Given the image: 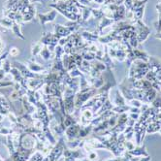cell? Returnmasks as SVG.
Returning a JSON list of instances; mask_svg holds the SVG:
<instances>
[{
    "mask_svg": "<svg viewBox=\"0 0 161 161\" xmlns=\"http://www.w3.org/2000/svg\"><path fill=\"white\" fill-rule=\"evenodd\" d=\"M64 149H65L64 141H63V139H60L59 142L57 143V145L52 149L51 153L48 154V156L45 158V161H56L61 156V154L64 153Z\"/></svg>",
    "mask_w": 161,
    "mask_h": 161,
    "instance_id": "1",
    "label": "cell"
},
{
    "mask_svg": "<svg viewBox=\"0 0 161 161\" xmlns=\"http://www.w3.org/2000/svg\"><path fill=\"white\" fill-rule=\"evenodd\" d=\"M135 29H137V38H138V42L139 43H142L144 42L149 35V33H151V29L148 27H147L145 25V24L141 20H136V26H135Z\"/></svg>",
    "mask_w": 161,
    "mask_h": 161,
    "instance_id": "2",
    "label": "cell"
},
{
    "mask_svg": "<svg viewBox=\"0 0 161 161\" xmlns=\"http://www.w3.org/2000/svg\"><path fill=\"white\" fill-rule=\"evenodd\" d=\"M56 17V11L55 10H53L49 13H46V14H39L38 15V18H39V20L41 22L42 25H45V24H47L49 21H53Z\"/></svg>",
    "mask_w": 161,
    "mask_h": 161,
    "instance_id": "3",
    "label": "cell"
},
{
    "mask_svg": "<svg viewBox=\"0 0 161 161\" xmlns=\"http://www.w3.org/2000/svg\"><path fill=\"white\" fill-rule=\"evenodd\" d=\"M128 154H130L131 156H134V157H139V156H148V153L146 152L145 149V146L141 147H136L132 151H128L127 152Z\"/></svg>",
    "mask_w": 161,
    "mask_h": 161,
    "instance_id": "4",
    "label": "cell"
},
{
    "mask_svg": "<svg viewBox=\"0 0 161 161\" xmlns=\"http://www.w3.org/2000/svg\"><path fill=\"white\" fill-rule=\"evenodd\" d=\"M12 30H13V32L16 34L17 36H19L21 39H25V36L22 35L21 32H20V25H19V24H18V22L14 21L13 26H12Z\"/></svg>",
    "mask_w": 161,
    "mask_h": 161,
    "instance_id": "5",
    "label": "cell"
},
{
    "mask_svg": "<svg viewBox=\"0 0 161 161\" xmlns=\"http://www.w3.org/2000/svg\"><path fill=\"white\" fill-rule=\"evenodd\" d=\"M13 24H14V20H12L9 18H3V19H0V25L5 26V27H8V28H12L13 26Z\"/></svg>",
    "mask_w": 161,
    "mask_h": 161,
    "instance_id": "6",
    "label": "cell"
},
{
    "mask_svg": "<svg viewBox=\"0 0 161 161\" xmlns=\"http://www.w3.org/2000/svg\"><path fill=\"white\" fill-rule=\"evenodd\" d=\"M42 45L43 44L41 42H38L35 45H33V47H32V54L33 55H37L39 53H41V51H42Z\"/></svg>",
    "mask_w": 161,
    "mask_h": 161,
    "instance_id": "7",
    "label": "cell"
},
{
    "mask_svg": "<svg viewBox=\"0 0 161 161\" xmlns=\"http://www.w3.org/2000/svg\"><path fill=\"white\" fill-rule=\"evenodd\" d=\"M41 55L43 56V58H45V59H49V58H51V53H50V50L47 48V46H45L44 47V49H42V51H41Z\"/></svg>",
    "mask_w": 161,
    "mask_h": 161,
    "instance_id": "8",
    "label": "cell"
},
{
    "mask_svg": "<svg viewBox=\"0 0 161 161\" xmlns=\"http://www.w3.org/2000/svg\"><path fill=\"white\" fill-rule=\"evenodd\" d=\"M15 131L12 130V129H9L7 127H3V126H0V134L1 135H11V134H13Z\"/></svg>",
    "mask_w": 161,
    "mask_h": 161,
    "instance_id": "9",
    "label": "cell"
},
{
    "mask_svg": "<svg viewBox=\"0 0 161 161\" xmlns=\"http://www.w3.org/2000/svg\"><path fill=\"white\" fill-rule=\"evenodd\" d=\"M29 68L35 72H39V71L43 70V67H41L40 65H38L36 63H33V62H29Z\"/></svg>",
    "mask_w": 161,
    "mask_h": 161,
    "instance_id": "10",
    "label": "cell"
},
{
    "mask_svg": "<svg viewBox=\"0 0 161 161\" xmlns=\"http://www.w3.org/2000/svg\"><path fill=\"white\" fill-rule=\"evenodd\" d=\"M9 53L12 55V56H17L19 53V49L18 48H12V49H10V51H9Z\"/></svg>",
    "mask_w": 161,
    "mask_h": 161,
    "instance_id": "11",
    "label": "cell"
},
{
    "mask_svg": "<svg viewBox=\"0 0 161 161\" xmlns=\"http://www.w3.org/2000/svg\"><path fill=\"white\" fill-rule=\"evenodd\" d=\"M139 161H151V156H146L145 158H142L141 160H139Z\"/></svg>",
    "mask_w": 161,
    "mask_h": 161,
    "instance_id": "12",
    "label": "cell"
},
{
    "mask_svg": "<svg viewBox=\"0 0 161 161\" xmlns=\"http://www.w3.org/2000/svg\"><path fill=\"white\" fill-rule=\"evenodd\" d=\"M97 157V154L96 153H90V155H89V158L90 159H95Z\"/></svg>",
    "mask_w": 161,
    "mask_h": 161,
    "instance_id": "13",
    "label": "cell"
},
{
    "mask_svg": "<svg viewBox=\"0 0 161 161\" xmlns=\"http://www.w3.org/2000/svg\"><path fill=\"white\" fill-rule=\"evenodd\" d=\"M120 157H117V158H113V159H109V160H106V161H120Z\"/></svg>",
    "mask_w": 161,
    "mask_h": 161,
    "instance_id": "14",
    "label": "cell"
},
{
    "mask_svg": "<svg viewBox=\"0 0 161 161\" xmlns=\"http://www.w3.org/2000/svg\"><path fill=\"white\" fill-rule=\"evenodd\" d=\"M156 38H159V39H161V32L160 33H157V35L155 36Z\"/></svg>",
    "mask_w": 161,
    "mask_h": 161,
    "instance_id": "15",
    "label": "cell"
},
{
    "mask_svg": "<svg viewBox=\"0 0 161 161\" xmlns=\"http://www.w3.org/2000/svg\"><path fill=\"white\" fill-rule=\"evenodd\" d=\"M82 161H89L88 159H84V160H82Z\"/></svg>",
    "mask_w": 161,
    "mask_h": 161,
    "instance_id": "16",
    "label": "cell"
},
{
    "mask_svg": "<svg viewBox=\"0 0 161 161\" xmlns=\"http://www.w3.org/2000/svg\"><path fill=\"white\" fill-rule=\"evenodd\" d=\"M90 1H94V0H88V2H90Z\"/></svg>",
    "mask_w": 161,
    "mask_h": 161,
    "instance_id": "17",
    "label": "cell"
},
{
    "mask_svg": "<svg viewBox=\"0 0 161 161\" xmlns=\"http://www.w3.org/2000/svg\"><path fill=\"white\" fill-rule=\"evenodd\" d=\"M0 161H3V159H2L1 157H0Z\"/></svg>",
    "mask_w": 161,
    "mask_h": 161,
    "instance_id": "18",
    "label": "cell"
},
{
    "mask_svg": "<svg viewBox=\"0 0 161 161\" xmlns=\"http://www.w3.org/2000/svg\"><path fill=\"white\" fill-rule=\"evenodd\" d=\"M159 132H160V134H161V128L159 129Z\"/></svg>",
    "mask_w": 161,
    "mask_h": 161,
    "instance_id": "19",
    "label": "cell"
}]
</instances>
